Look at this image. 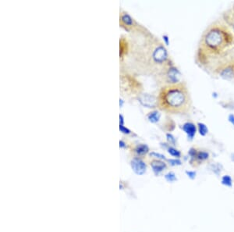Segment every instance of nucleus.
<instances>
[{"mask_svg":"<svg viewBox=\"0 0 234 232\" xmlns=\"http://www.w3.org/2000/svg\"><path fill=\"white\" fill-rule=\"evenodd\" d=\"M168 162H169L172 166H179V165H181V164H182V162L179 159H168Z\"/></svg>","mask_w":234,"mask_h":232,"instance_id":"nucleus-18","label":"nucleus"},{"mask_svg":"<svg viewBox=\"0 0 234 232\" xmlns=\"http://www.w3.org/2000/svg\"><path fill=\"white\" fill-rule=\"evenodd\" d=\"M197 126H198V131L199 134L202 136H205L208 133V129L207 128L206 125L203 123H198L197 124Z\"/></svg>","mask_w":234,"mask_h":232,"instance_id":"nucleus-12","label":"nucleus"},{"mask_svg":"<svg viewBox=\"0 0 234 232\" xmlns=\"http://www.w3.org/2000/svg\"><path fill=\"white\" fill-rule=\"evenodd\" d=\"M228 120H229V121H230V123H231L234 126V115L233 114H230V115L229 116Z\"/></svg>","mask_w":234,"mask_h":232,"instance_id":"nucleus-24","label":"nucleus"},{"mask_svg":"<svg viewBox=\"0 0 234 232\" xmlns=\"http://www.w3.org/2000/svg\"><path fill=\"white\" fill-rule=\"evenodd\" d=\"M119 119H120V125L123 124V117L122 115H119Z\"/></svg>","mask_w":234,"mask_h":232,"instance_id":"nucleus-27","label":"nucleus"},{"mask_svg":"<svg viewBox=\"0 0 234 232\" xmlns=\"http://www.w3.org/2000/svg\"><path fill=\"white\" fill-rule=\"evenodd\" d=\"M220 167L221 166L219 164H216V165H212V170L216 174H219V172H221L220 170Z\"/></svg>","mask_w":234,"mask_h":232,"instance_id":"nucleus-21","label":"nucleus"},{"mask_svg":"<svg viewBox=\"0 0 234 232\" xmlns=\"http://www.w3.org/2000/svg\"><path fill=\"white\" fill-rule=\"evenodd\" d=\"M233 36L227 28L220 25H214L207 30L202 37V48L210 53H219L230 45Z\"/></svg>","mask_w":234,"mask_h":232,"instance_id":"nucleus-2","label":"nucleus"},{"mask_svg":"<svg viewBox=\"0 0 234 232\" xmlns=\"http://www.w3.org/2000/svg\"><path fill=\"white\" fill-rule=\"evenodd\" d=\"M131 167L135 174L137 175H143L146 172V164L139 158H133L131 160Z\"/></svg>","mask_w":234,"mask_h":232,"instance_id":"nucleus-3","label":"nucleus"},{"mask_svg":"<svg viewBox=\"0 0 234 232\" xmlns=\"http://www.w3.org/2000/svg\"><path fill=\"white\" fill-rule=\"evenodd\" d=\"M163 38H164L165 42H166V45H169V38H168L167 35H164L163 36Z\"/></svg>","mask_w":234,"mask_h":232,"instance_id":"nucleus-25","label":"nucleus"},{"mask_svg":"<svg viewBox=\"0 0 234 232\" xmlns=\"http://www.w3.org/2000/svg\"><path fill=\"white\" fill-rule=\"evenodd\" d=\"M222 184L227 187H232L233 185V181L230 175H225L222 178Z\"/></svg>","mask_w":234,"mask_h":232,"instance_id":"nucleus-13","label":"nucleus"},{"mask_svg":"<svg viewBox=\"0 0 234 232\" xmlns=\"http://www.w3.org/2000/svg\"><path fill=\"white\" fill-rule=\"evenodd\" d=\"M165 178H166V181H169V182H173V181L177 180L176 174L174 173H172V172H169L167 174L165 175Z\"/></svg>","mask_w":234,"mask_h":232,"instance_id":"nucleus-16","label":"nucleus"},{"mask_svg":"<svg viewBox=\"0 0 234 232\" xmlns=\"http://www.w3.org/2000/svg\"><path fill=\"white\" fill-rule=\"evenodd\" d=\"M168 78H169V81L172 82V84H177L180 81V73L177 68L171 67V68L169 69V71H168Z\"/></svg>","mask_w":234,"mask_h":232,"instance_id":"nucleus-6","label":"nucleus"},{"mask_svg":"<svg viewBox=\"0 0 234 232\" xmlns=\"http://www.w3.org/2000/svg\"><path fill=\"white\" fill-rule=\"evenodd\" d=\"M160 117H161V114L158 111H153L147 115L149 121H151L152 123H157L159 120Z\"/></svg>","mask_w":234,"mask_h":232,"instance_id":"nucleus-11","label":"nucleus"},{"mask_svg":"<svg viewBox=\"0 0 234 232\" xmlns=\"http://www.w3.org/2000/svg\"><path fill=\"white\" fill-rule=\"evenodd\" d=\"M140 102L142 103L143 106H147L148 108H153L157 105V100L152 95H149L148 94H145L140 97Z\"/></svg>","mask_w":234,"mask_h":232,"instance_id":"nucleus-5","label":"nucleus"},{"mask_svg":"<svg viewBox=\"0 0 234 232\" xmlns=\"http://www.w3.org/2000/svg\"><path fill=\"white\" fill-rule=\"evenodd\" d=\"M120 20L122 22V24L126 25L127 27H132L133 24V19L130 17V16L129 14H127V13H123L121 14L120 17Z\"/></svg>","mask_w":234,"mask_h":232,"instance_id":"nucleus-9","label":"nucleus"},{"mask_svg":"<svg viewBox=\"0 0 234 232\" xmlns=\"http://www.w3.org/2000/svg\"><path fill=\"white\" fill-rule=\"evenodd\" d=\"M160 109L172 114H186L191 108V98L186 84H171L160 90L157 98Z\"/></svg>","mask_w":234,"mask_h":232,"instance_id":"nucleus-1","label":"nucleus"},{"mask_svg":"<svg viewBox=\"0 0 234 232\" xmlns=\"http://www.w3.org/2000/svg\"><path fill=\"white\" fill-rule=\"evenodd\" d=\"M208 157H209V154H208V153H207V152H205V151H200L197 153L196 159L199 161H205V160H206V159H208Z\"/></svg>","mask_w":234,"mask_h":232,"instance_id":"nucleus-14","label":"nucleus"},{"mask_svg":"<svg viewBox=\"0 0 234 232\" xmlns=\"http://www.w3.org/2000/svg\"><path fill=\"white\" fill-rule=\"evenodd\" d=\"M151 166L155 174H158L166 169V164L160 160H153L151 163Z\"/></svg>","mask_w":234,"mask_h":232,"instance_id":"nucleus-7","label":"nucleus"},{"mask_svg":"<svg viewBox=\"0 0 234 232\" xmlns=\"http://www.w3.org/2000/svg\"><path fill=\"white\" fill-rule=\"evenodd\" d=\"M197 150L195 149L191 148V149L189 150V156H191V160L196 159V157H197Z\"/></svg>","mask_w":234,"mask_h":232,"instance_id":"nucleus-17","label":"nucleus"},{"mask_svg":"<svg viewBox=\"0 0 234 232\" xmlns=\"http://www.w3.org/2000/svg\"><path fill=\"white\" fill-rule=\"evenodd\" d=\"M150 156H153V157H155V158H157V159H166V156H163V155H162V154H159V153H152L150 154Z\"/></svg>","mask_w":234,"mask_h":232,"instance_id":"nucleus-19","label":"nucleus"},{"mask_svg":"<svg viewBox=\"0 0 234 232\" xmlns=\"http://www.w3.org/2000/svg\"><path fill=\"white\" fill-rule=\"evenodd\" d=\"M119 146H120L121 148H124V147L126 146L125 143H124V142H122V141H120V142H119Z\"/></svg>","mask_w":234,"mask_h":232,"instance_id":"nucleus-26","label":"nucleus"},{"mask_svg":"<svg viewBox=\"0 0 234 232\" xmlns=\"http://www.w3.org/2000/svg\"><path fill=\"white\" fill-rule=\"evenodd\" d=\"M119 129H120V131H122V133H124V134H130V130H129L128 128L123 127L122 125H119Z\"/></svg>","mask_w":234,"mask_h":232,"instance_id":"nucleus-23","label":"nucleus"},{"mask_svg":"<svg viewBox=\"0 0 234 232\" xmlns=\"http://www.w3.org/2000/svg\"><path fill=\"white\" fill-rule=\"evenodd\" d=\"M183 131L187 135V138L189 140H193L194 137L195 136L196 132H197V128H196L195 124H194L191 122H187L185 123L183 125Z\"/></svg>","mask_w":234,"mask_h":232,"instance_id":"nucleus-4","label":"nucleus"},{"mask_svg":"<svg viewBox=\"0 0 234 232\" xmlns=\"http://www.w3.org/2000/svg\"><path fill=\"white\" fill-rule=\"evenodd\" d=\"M186 174L188 176V178H190L191 179H194V178H196L195 171H186Z\"/></svg>","mask_w":234,"mask_h":232,"instance_id":"nucleus-22","label":"nucleus"},{"mask_svg":"<svg viewBox=\"0 0 234 232\" xmlns=\"http://www.w3.org/2000/svg\"><path fill=\"white\" fill-rule=\"evenodd\" d=\"M220 76L224 79H230L234 76V70L233 67H227L221 71Z\"/></svg>","mask_w":234,"mask_h":232,"instance_id":"nucleus-8","label":"nucleus"},{"mask_svg":"<svg viewBox=\"0 0 234 232\" xmlns=\"http://www.w3.org/2000/svg\"><path fill=\"white\" fill-rule=\"evenodd\" d=\"M166 137H167V140L170 142V144H173L175 145L176 144V139L175 138L172 136V134H166Z\"/></svg>","mask_w":234,"mask_h":232,"instance_id":"nucleus-20","label":"nucleus"},{"mask_svg":"<svg viewBox=\"0 0 234 232\" xmlns=\"http://www.w3.org/2000/svg\"><path fill=\"white\" fill-rule=\"evenodd\" d=\"M149 148L147 145H144V144H141V145H137L135 149V152H136L137 154L140 155V156H143V155H145L148 153Z\"/></svg>","mask_w":234,"mask_h":232,"instance_id":"nucleus-10","label":"nucleus"},{"mask_svg":"<svg viewBox=\"0 0 234 232\" xmlns=\"http://www.w3.org/2000/svg\"><path fill=\"white\" fill-rule=\"evenodd\" d=\"M233 29H234V24H233Z\"/></svg>","mask_w":234,"mask_h":232,"instance_id":"nucleus-28","label":"nucleus"},{"mask_svg":"<svg viewBox=\"0 0 234 232\" xmlns=\"http://www.w3.org/2000/svg\"><path fill=\"white\" fill-rule=\"evenodd\" d=\"M168 153H169L171 156H174V157L180 158V156H181V153H180L179 150L173 148V147H169V149H168Z\"/></svg>","mask_w":234,"mask_h":232,"instance_id":"nucleus-15","label":"nucleus"}]
</instances>
